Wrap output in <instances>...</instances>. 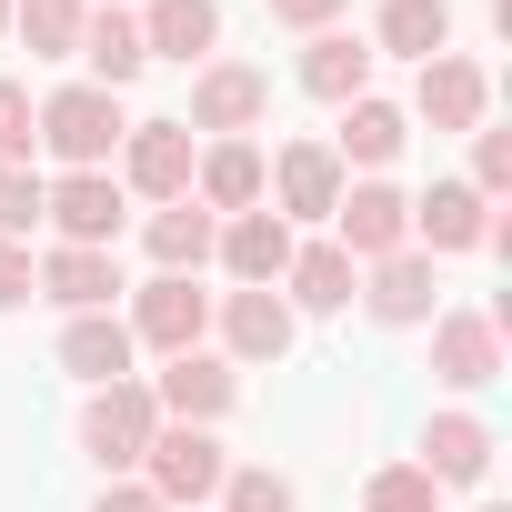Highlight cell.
Instances as JSON below:
<instances>
[{
    "instance_id": "1",
    "label": "cell",
    "mask_w": 512,
    "mask_h": 512,
    "mask_svg": "<svg viewBox=\"0 0 512 512\" xmlns=\"http://www.w3.org/2000/svg\"><path fill=\"white\" fill-rule=\"evenodd\" d=\"M121 91H91V81H71V91H51L41 101V151L61 161V171H111V151H121Z\"/></svg>"
},
{
    "instance_id": "2",
    "label": "cell",
    "mask_w": 512,
    "mask_h": 512,
    "mask_svg": "<svg viewBox=\"0 0 512 512\" xmlns=\"http://www.w3.org/2000/svg\"><path fill=\"white\" fill-rule=\"evenodd\" d=\"M151 432H161V402H151V382L131 372V382H101L91 402H81V452L121 482V472H141V452H151Z\"/></svg>"
},
{
    "instance_id": "3",
    "label": "cell",
    "mask_w": 512,
    "mask_h": 512,
    "mask_svg": "<svg viewBox=\"0 0 512 512\" xmlns=\"http://www.w3.org/2000/svg\"><path fill=\"white\" fill-rule=\"evenodd\" d=\"M221 432H201V422H161L151 432V452H141V482L171 502V512H201L211 492H221Z\"/></svg>"
},
{
    "instance_id": "4",
    "label": "cell",
    "mask_w": 512,
    "mask_h": 512,
    "mask_svg": "<svg viewBox=\"0 0 512 512\" xmlns=\"http://www.w3.org/2000/svg\"><path fill=\"white\" fill-rule=\"evenodd\" d=\"M332 251H342L352 272L412 251V201H402L392 181H342V201H332Z\"/></svg>"
},
{
    "instance_id": "5",
    "label": "cell",
    "mask_w": 512,
    "mask_h": 512,
    "mask_svg": "<svg viewBox=\"0 0 512 512\" xmlns=\"http://www.w3.org/2000/svg\"><path fill=\"white\" fill-rule=\"evenodd\" d=\"M262 111H272V81L251 71V61H201V71H191V111H181V131L251 141V131H262Z\"/></svg>"
},
{
    "instance_id": "6",
    "label": "cell",
    "mask_w": 512,
    "mask_h": 512,
    "mask_svg": "<svg viewBox=\"0 0 512 512\" xmlns=\"http://www.w3.org/2000/svg\"><path fill=\"white\" fill-rule=\"evenodd\" d=\"M121 322H131V342H141V352H161V362H171V352H201V332H211V292H191V272H151V282L131 292V312H121Z\"/></svg>"
},
{
    "instance_id": "7",
    "label": "cell",
    "mask_w": 512,
    "mask_h": 512,
    "mask_svg": "<svg viewBox=\"0 0 512 512\" xmlns=\"http://www.w3.org/2000/svg\"><path fill=\"white\" fill-rule=\"evenodd\" d=\"M342 161H332V141H282L272 161H262V201L282 211V221H332V201H342Z\"/></svg>"
},
{
    "instance_id": "8",
    "label": "cell",
    "mask_w": 512,
    "mask_h": 512,
    "mask_svg": "<svg viewBox=\"0 0 512 512\" xmlns=\"http://www.w3.org/2000/svg\"><path fill=\"white\" fill-rule=\"evenodd\" d=\"M41 221L71 251H111L121 241V181L111 171H61V181H41Z\"/></svg>"
},
{
    "instance_id": "9",
    "label": "cell",
    "mask_w": 512,
    "mask_h": 512,
    "mask_svg": "<svg viewBox=\"0 0 512 512\" xmlns=\"http://www.w3.org/2000/svg\"><path fill=\"white\" fill-rule=\"evenodd\" d=\"M211 262L241 282V292H282V272H292V221L262 201V211H231L221 221V241H211Z\"/></svg>"
},
{
    "instance_id": "10",
    "label": "cell",
    "mask_w": 512,
    "mask_h": 512,
    "mask_svg": "<svg viewBox=\"0 0 512 512\" xmlns=\"http://www.w3.org/2000/svg\"><path fill=\"white\" fill-rule=\"evenodd\" d=\"M352 302H362L382 332H422V322L442 312V282H432V262H422V251H392V262H362Z\"/></svg>"
},
{
    "instance_id": "11",
    "label": "cell",
    "mask_w": 512,
    "mask_h": 512,
    "mask_svg": "<svg viewBox=\"0 0 512 512\" xmlns=\"http://www.w3.org/2000/svg\"><path fill=\"white\" fill-rule=\"evenodd\" d=\"M191 131L181 121H131L121 131V191H141V201H191Z\"/></svg>"
},
{
    "instance_id": "12",
    "label": "cell",
    "mask_w": 512,
    "mask_h": 512,
    "mask_svg": "<svg viewBox=\"0 0 512 512\" xmlns=\"http://www.w3.org/2000/svg\"><path fill=\"white\" fill-rule=\"evenodd\" d=\"M432 382L442 392H492L502 382V322L492 312H432Z\"/></svg>"
},
{
    "instance_id": "13",
    "label": "cell",
    "mask_w": 512,
    "mask_h": 512,
    "mask_svg": "<svg viewBox=\"0 0 512 512\" xmlns=\"http://www.w3.org/2000/svg\"><path fill=\"white\" fill-rule=\"evenodd\" d=\"M482 241H492V201L472 181H432L412 201V251L422 262H452V251H482Z\"/></svg>"
},
{
    "instance_id": "14",
    "label": "cell",
    "mask_w": 512,
    "mask_h": 512,
    "mask_svg": "<svg viewBox=\"0 0 512 512\" xmlns=\"http://www.w3.org/2000/svg\"><path fill=\"white\" fill-rule=\"evenodd\" d=\"M151 402H161V422H221L231 402H241V372L221 362V352H171L161 362V382H151Z\"/></svg>"
},
{
    "instance_id": "15",
    "label": "cell",
    "mask_w": 512,
    "mask_h": 512,
    "mask_svg": "<svg viewBox=\"0 0 512 512\" xmlns=\"http://www.w3.org/2000/svg\"><path fill=\"white\" fill-rule=\"evenodd\" d=\"M211 322H221V362H231V372H241V362H282V352H292V332H302L282 292H221V312H211Z\"/></svg>"
},
{
    "instance_id": "16",
    "label": "cell",
    "mask_w": 512,
    "mask_h": 512,
    "mask_svg": "<svg viewBox=\"0 0 512 512\" xmlns=\"http://www.w3.org/2000/svg\"><path fill=\"white\" fill-rule=\"evenodd\" d=\"M31 292L61 302V312H111V302H121V262H111V251H71V241H51L41 262H31Z\"/></svg>"
},
{
    "instance_id": "17",
    "label": "cell",
    "mask_w": 512,
    "mask_h": 512,
    "mask_svg": "<svg viewBox=\"0 0 512 512\" xmlns=\"http://www.w3.org/2000/svg\"><path fill=\"white\" fill-rule=\"evenodd\" d=\"M131 362H141V342H131L121 312H71V322H61V372H71V382L101 392V382H131Z\"/></svg>"
},
{
    "instance_id": "18",
    "label": "cell",
    "mask_w": 512,
    "mask_h": 512,
    "mask_svg": "<svg viewBox=\"0 0 512 512\" xmlns=\"http://www.w3.org/2000/svg\"><path fill=\"white\" fill-rule=\"evenodd\" d=\"M191 201H201L211 221L262 211V151H251V141H201V161H191Z\"/></svg>"
},
{
    "instance_id": "19",
    "label": "cell",
    "mask_w": 512,
    "mask_h": 512,
    "mask_svg": "<svg viewBox=\"0 0 512 512\" xmlns=\"http://www.w3.org/2000/svg\"><path fill=\"white\" fill-rule=\"evenodd\" d=\"M432 131H482V111H492V81H482V61H462V51H442V61H422V101H412Z\"/></svg>"
},
{
    "instance_id": "20",
    "label": "cell",
    "mask_w": 512,
    "mask_h": 512,
    "mask_svg": "<svg viewBox=\"0 0 512 512\" xmlns=\"http://www.w3.org/2000/svg\"><path fill=\"white\" fill-rule=\"evenodd\" d=\"M402 141H412V121H402L392 101H372V91H362V101H342V131H332V161H342V171L362 161V181H382V161H402Z\"/></svg>"
},
{
    "instance_id": "21",
    "label": "cell",
    "mask_w": 512,
    "mask_h": 512,
    "mask_svg": "<svg viewBox=\"0 0 512 512\" xmlns=\"http://www.w3.org/2000/svg\"><path fill=\"white\" fill-rule=\"evenodd\" d=\"M492 452H502V442H492L482 412H432V432H422V472H432L442 492H452V482H482Z\"/></svg>"
},
{
    "instance_id": "22",
    "label": "cell",
    "mask_w": 512,
    "mask_h": 512,
    "mask_svg": "<svg viewBox=\"0 0 512 512\" xmlns=\"http://www.w3.org/2000/svg\"><path fill=\"white\" fill-rule=\"evenodd\" d=\"M71 61H91V91H131V81L151 71V51H141V21H131V11H91Z\"/></svg>"
},
{
    "instance_id": "23",
    "label": "cell",
    "mask_w": 512,
    "mask_h": 512,
    "mask_svg": "<svg viewBox=\"0 0 512 512\" xmlns=\"http://www.w3.org/2000/svg\"><path fill=\"white\" fill-rule=\"evenodd\" d=\"M211 41H221V0H151L141 11L151 61H211Z\"/></svg>"
},
{
    "instance_id": "24",
    "label": "cell",
    "mask_w": 512,
    "mask_h": 512,
    "mask_svg": "<svg viewBox=\"0 0 512 512\" xmlns=\"http://www.w3.org/2000/svg\"><path fill=\"white\" fill-rule=\"evenodd\" d=\"M352 262H342V251L332 241H292V272H282V302H292V322L302 312H352Z\"/></svg>"
},
{
    "instance_id": "25",
    "label": "cell",
    "mask_w": 512,
    "mask_h": 512,
    "mask_svg": "<svg viewBox=\"0 0 512 512\" xmlns=\"http://www.w3.org/2000/svg\"><path fill=\"white\" fill-rule=\"evenodd\" d=\"M302 91L312 101H362L372 91V41H352V31H312V51H302Z\"/></svg>"
},
{
    "instance_id": "26",
    "label": "cell",
    "mask_w": 512,
    "mask_h": 512,
    "mask_svg": "<svg viewBox=\"0 0 512 512\" xmlns=\"http://www.w3.org/2000/svg\"><path fill=\"white\" fill-rule=\"evenodd\" d=\"M372 51L442 61V51H452V0H382V31H372Z\"/></svg>"
},
{
    "instance_id": "27",
    "label": "cell",
    "mask_w": 512,
    "mask_h": 512,
    "mask_svg": "<svg viewBox=\"0 0 512 512\" xmlns=\"http://www.w3.org/2000/svg\"><path fill=\"white\" fill-rule=\"evenodd\" d=\"M141 241H151V262H161V272H201V262H211V241H221V221H211L201 201H161Z\"/></svg>"
},
{
    "instance_id": "28",
    "label": "cell",
    "mask_w": 512,
    "mask_h": 512,
    "mask_svg": "<svg viewBox=\"0 0 512 512\" xmlns=\"http://www.w3.org/2000/svg\"><path fill=\"white\" fill-rule=\"evenodd\" d=\"M81 21H91V0H11V31L31 41V61H71Z\"/></svg>"
},
{
    "instance_id": "29",
    "label": "cell",
    "mask_w": 512,
    "mask_h": 512,
    "mask_svg": "<svg viewBox=\"0 0 512 512\" xmlns=\"http://www.w3.org/2000/svg\"><path fill=\"white\" fill-rule=\"evenodd\" d=\"M211 502H221V512H302V492H292V482H282L272 462H231Z\"/></svg>"
},
{
    "instance_id": "30",
    "label": "cell",
    "mask_w": 512,
    "mask_h": 512,
    "mask_svg": "<svg viewBox=\"0 0 512 512\" xmlns=\"http://www.w3.org/2000/svg\"><path fill=\"white\" fill-rule=\"evenodd\" d=\"M362 512H442V482H432L422 462H392V472L362 482Z\"/></svg>"
},
{
    "instance_id": "31",
    "label": "cell",
    "mask_w": 512,
    "mask_h": 512,
    "mask_svg": "<svg viewBox=\"0 0 512 512\" xmlns=\"http://www.w3.org/2000/svg\"><path fill=\"white\" fill-rule=\"evenodd\" d=\"M31 231H41V171L0 161V241H31Z\"/></svg>"
},
{
    "instance_id": "32",
    "label": "cell",
    "mask_w": 512,
    "mask_h": 512,
    "mask_svg": "<svg viewBox=\"0 0 512 512\" xmlns=\"http://www.w3.org/2000/svg\"><path fill=\"white\" fill-rule=\"evenodd\" d=\"M41 151V101L21 81H0V161H31Z\"/></svg>"
},
{
    "instance_id": "33",
    "label": "cell",
    "mask_w": 512,
    "mask_h": 512,
    "mask_svg": "<svg viewBox=\"0 0 512 512\" xmlns=\"http://www.w3.org/2000/svg\"><path fill=\"white\" fill-rule=\"evenodd\" d=\"M472 191H512V131H472Z\"/></svg>"
},
{
    "instance_id": "34",
    "label": "cell",
    "mask_w": 512,
    "mask_h": 512,
    "mask_svg": "<svg viewBox=\"0 0 512 512\" xmlns=\"http://www.w3.org/2000/svg\"><path fill=\"white\" fill-rule=\"evenodd\" d=\"M21 302H41L31 292V241H0V312H21Z\"/></svg>"
},
{
    "instance_id": "35",
    "label": "cell",
    "mask_w": 512,
    "mask_h": 512,
    "mask_svg": "<svg viewBox=\"0 0 512 512\" xmlns=\"http://www.w3.org/2000/svg\"><path fill=\"white\" fill-rule=\"evenodd\" d=\"M91 512H171V502H161L141 472H121V482H101V502H91Z\"/></svg>"
},
{
    "instance_id": "36",
    "label": "cell",
    "mask_w": 512,
    "mask_h": 512,
    "mask_svg": "<svg viewBox=\"0 0 512 512\" xmlns=\"http://www.w3.org/2000/svg\"><path fill=\"white\" fill-rule=\"evenodd\" d=\"M272 21L312 41V31H332V21H342V0H272Z\"/></svg>"
},
{
    "instance_id": "37",
    "label": "cell",
    "mask_w": 512,
    "mask_h": 512,
    "mask_svg": "<svg viewBox=\"0 0 512 512\" xmlns=\"http://www.w3.org/2000/svg\"><path fill=\"white\" fill-rule=\"evenodd\" d=\"M0 31H11V0H0Z\"/></svg>"
},
{
    "instance_id": "38",
    "label": "cell",
    "mask_w": 512,
    "mask_h": 512,
    "mask_svg": "<svg viewBox=\"0 0 512 512\" xmlns=\"http://www.w3.org/2000/svg\"><path fill=\"white\" fill-rule=\"evenodd\" d=\"M482 512H502V502H482Z\"/></svg>"
},
{
    "instance_id": "39",
    "label": "cell",
    "mask_w": 512,
    "mask_h": 512,
    "mask_svg": "<svg viewBox=\"0 0 512 512\" xmlns=\"http://www.w3.org/2000/svg\"><path fill=\"white\" fill-rule=\"evenodd\" d=\"M111 11H121V0H111Z\"/></svg>"
}]
</instances>
